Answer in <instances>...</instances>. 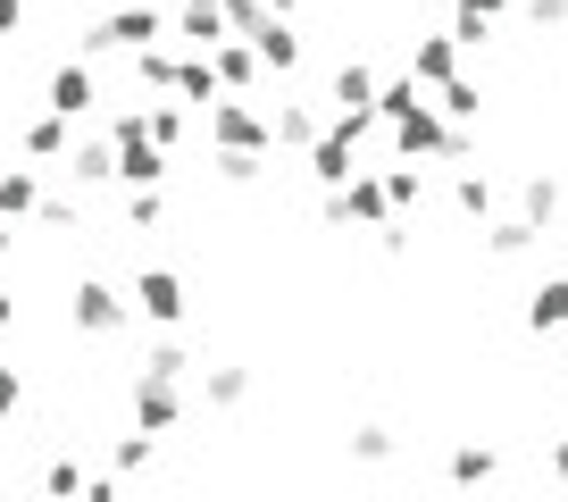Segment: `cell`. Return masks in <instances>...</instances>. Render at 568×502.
Returning a JSON list of instances; mask_svg holds the SVG:
<instances>
[{
	"instance_id": "cell-15",
	"label": "cell",
	"mask_w": 568,
	"mask_h": 502,
	"mask_svg": "<svg viewBox=\"0 0 568 502\" xmlns=\"http://www.w3.org/2000/svg\"><path fill=\"white\" fill-rule=\"evenodd\" d=\"M535 234H544L535 218H485V251H494V260H527Z\"/></svg>"
},
{
	"instance_id": "cell-42",
	"label": "cell",
	"mask_w": 568,
	"mask_h": 502,
	"mask_svg": "<svg viewBox=\"0 0 568 502\" xmlns=\"http://www.w3.org/2000/svg\"><path fill=\"white\" fill-rule=\"evenodd\" d=\"M0 260H9V218H0Z\"/></svg>"
},
{
	"instance_id": "cell-22",
	"label": "cell",
	"mask_w": 568,
	"mask_h": 502,
	"mask_svg": "<svg viewBox=\"0 0 568 502\" xmlns=\"http://www.w3.org/2000/svg\"><path fill=\"white\" fill-rule=\"evenodd\" d=\"M34 201H42L34 168H9V177H0V218H9V227H18V218H34Z\"/></svg>"
},
{
	"instance_id": "cell-32",
	"label": "cell",
	"mask_w": 568,
	"mask_h": 502,
	"mask_svg": "<svg viewBox=\"0 0 568 502\" xmlns=\"http://www.w3.org/2000/svg\"><path fill=\"white\" fill-rule=\"evenodd\" d=\"M184 369H193L184 343H151V352H142V376H176V385H184Z\"/></svg>"
},
{
	"instance_id": "cell-21",
	"label": "cell",
	"mask_w": 568,
	"mask_h": 502,
	"mask_svg": "<svg viewBox=\"0 0 568 502\" xmlns=\"http://www.w3.org/2000/svg\"><path fill=\"white\" fill-rule=\"evenodd\" d=\"M176 92H184V101H201V109L217 101V76H210V51H176Z\"/></svg>"
},
{
	"instance_id": "cell-33",
	"label": "cell",
	"mask_w": 568,
	"mask_h": 502,
	"mask_svg": "<svg viewBox=\"0 0 568 502\" xmlns=\"http://www.w3.org/2000/svg\"><path fill=\"white\" fill-rule=\"evenodd\" d=\"M326 126H335L343 143H368V134H376V126H385V118H376V109H335V118H326Z\"/></svg>"
},
{
	"instance_id": "cell-38",
	"label": "cell",
	"mask_w": 568,
	"mask_h": 502,
	"mask_svg": "<svg viewBox=\"0 0 568 502\" xmlns=\"http://www.w3.org/2000/svg\"><path fill=\"white\" fill-rule=\"evenodd\" d=\"M26 26V0H0V34H18Z\"/></svg>"
},
{
	"instance_id": "cell-36",
	"label": "cell",
	"mask_w": 568,
	"mask_h": 502,
	"mask_svg": "<svg viewBox=\"0 0 568 502\" xmlns=\"http://www.w3.org/2000/svg\"><path fill=\"white\" fill-rule=\"evenodd\" d=\"M34 218H42V227H59V234H68V227H75V201H59V193H42V201H34Z\"/></svg>"
},
{
	"instance_id": "cell-23",
	"label": "cell",
	"mask_w": 568,
	"mask_h": 502,
	"mask_svg": "<svg viewBox=\"0 0 568 502\" xmlns=\"http://www.w3.org/2000/svg\"><path fill=\"white\" fill-rule=\"evenodd\" d=\"M343 452H352V461H393V452H402V435H393V428H376V419H368V428H352V435H343Z\"/></svg>"
},
{
	"instance_id": "cell-43",
	"label": "cell",
	"mask_w": 568,
	"mask_h": 502,
	"mask_svg": "<svg viewBox=\"0 0 568 502\" xmlns=\"http://www.w3.org/2000/svg\"><path fill=\"white\" fill-rule=\"evenodd\" d=\"M426 9H452V0H426Z\"/></svg>"
},
{
	"instance_id": "cell-11",
	"label": "cell",
	"mask_w": 568,
	"mask_h": 502,
	"mask_svg": "<svg viewBox=\"0 0 568 502\" xmlns=\"http://www.w3.org/2000/svg\"><path fill=\"white\" fill-rule=\"evenodd\" d=\"M302 160H310V177H318L326 193H335V184H343V177H352V168H359V143H343L335 126H318V143H310Z\"/></svg>"
},
{
	"instance_id": "cell-30",
	"label": "cell",
	"mask_w": 568,
	"mask_h": 502,
	"mask_svg": "<svg viewBox=\"0 0 568 502\" xmlns=\"http://www.w3.org/2000/svg\"><path fill=\"white\" fill-rule=\"evenodd\" d=\"M151 452H160V444H151V435H118V452H109V461H118V478H142V469H151Z\"/></svg>"
},
{
	"instance_id": "cell-17",
	"label": "cell",
	"mask_w": 568,
	"mask_h": 502,
	"mask_svg": "<svg viewBox=\"0 0 568 502\" xmlns=\"http://www.w3.org/2000/svg\"><path fill=\"white\" fill-rule=\"evenodd\" d=\"M376 184H385V201H393V218H418V201H426V177L418 168H376Z\"/></svg>"
},
{
	"instance_id": "cell-18",
	"label": "cell",
	"mask_w": 568,
	"mask_h": 502,
	"mask_svg": "<svg viewBox=\"0 0 568 502\" xmlns=\"http://www.w3.org/2000/svg\"><path fill=\"white\" fill-rule=\"evenodd\" d=\"M68 134H75V126H68V118H59V109H42V118H34V126H26L18 143H26V160H59V151H68Z\"/></svg>"
},
{
	"instance_id": "cell-5",
	"label": "cell",
	"mask_w": 568,
	"mask_h": 502,
	"mask_svg": "<svg viewBox=\"0 0 568 502\" xmlns=\"http://www.w3.org/2000/svg\"><path fill=\"white\" fill-rule=\"evenodd\" d=\"M176 419H184L176 376H142V369H134V428H142V435H176Z\"/></svg>"
},
{
	"instance_id": "cell-41",
	"label": "cell",
	"mask_w": 568,
	"mask_h": 502,
	"mask_svg": "<svg viewBox=\"0 0 568 502\" xmlns=\"http://www.w3.org/2000/svg\"><path fill=\"white\" fill-rule=\"evenodd\" d=\"M267 9H276V18H293V9H302V0H267Z\"/></svg>"
},
{
	"instance_id": "cell-3",
	"label": "cell",
	"mask_w": 568,
	"mask_h": 502,
	"mask_svg": "<svg viewBox=\"0 0 568 502\" xmlns=\"http://www.w3.org/2000/svg\"><path fill=\"white\" fill-rule=\"evenodd\" d=\"M75 335H125V327H134V302H125V293L118 285H109V277H84V285H75Z\"/></svg>"
},
{
	"instance_id": "cell-24",
	"label": "cell",
	"mask_w": 568,
	"mask_h": 502,
	"mask_svg": "<svg viewBox=\"0 0 568 502\" xmlns=\"http://www.w3.org/2000/svg\"><path fill=\"white\" fill-rule=\"evenodd\" d=\"M477 101H485V92L468 84V76H444V84H435V109H444L452 126H468V118H477Z\"/></svg>"
},
{
	"instance_id": "cell-34",
	"label": "cell",
	"mask_w": 568,
	"mask_h": 502,
	"mask_svg": "<svg viewBox=\"0 0 568 502\" xmlns=\"http://www.w3.org/2000/svg\"><path fill=\"white\" fill-rule=\"evenodd\" d=\"M527 26H535V34H551V26H568V0H527Z\"/></svg>"
},
{
	"instance_id": "cell-28",
	"label": "cell",
	"mask_w": 568,
	"mask_h": 502,
	"mask_svg": "<svg viewBox=\"0 0 568 502\" xmlns=\"http://www.w3.org/2000/svg\"><path fill=\"white\" fill-rule=\"evenodd\" d=\"M142 134H151V143H160V151H176V143H184V109H176V101L142 109Z\"/></svg>"
},
{
	"instance_id": "cell-31",
	"label": "cell",
	"mask_w": 568,
	"mask_h": 502,
	"mask_svg": "<svg viewBox=\"0 0 568 502\" xmlns=\"http://www.w3.org/2000/svg\"><path fill=\"white\" fill-rule=\"evenodd\" d=\"M452 42H460V51H485V42H494V18H477V9H452Z\"/></svg>"
},
{
	"instance_id": "cell-40",
	"label": "cell",
	"mask_w": 568,
	"mask_h": 502,
	"mask_svg": "<svg viewBox=\"0 0 568 502\" xmlns=\"http://www.w3.org/2000/svg\"><path fill=\"white\" fill-rule=\"evenodd\" d=\"M9 319H18V302H9V293H0V335H9Z\"/></svg>"
},
{
	"instance_id": "cell-9",
	"label": "cell",
	"mask_w": 568,
	"mask_h": 502,
	"mask_svg": "<svg viewBox=\"0 0 568 502\" xmlns=\"http://www.w3.org/2000/svg\"><path fill=\"white\" fill-rule=\"evenodd\" d=\"M59 168H68L75 184H118V151H109V134H68Z\"/></svg>"
},
{
	"instance_id": "cell-26",
	"label": "cell",
	"mask_w": 568,
	"mask_h": 502,
	"mask_svg": "<svg viewBox=\"0 0 568 502\" xmlns=\"http://www.w3.org/2000/svg\"><path fill=\"white\" fill-rule=\"evenodd\" d=\"M494 478H501V461H494L485 444H460V452H452V485H494Z\"/></svg>"
},
{
	"instance_id": "cell-35",
	"label": "cell",
	"mask_w": 568,
	"mask_h": 502,
	"mask_svg": "<svg viewBox=\"0 0 568 502\" xmlns=\"http://www.w3.org/2000/svg\"><path fill=\"white\" fill-rule=\"evenodd\" d=\"M42 485H51V494H84V469H75V461H51V469H42Z\"/></svg>"
},
{
	"instance_id": "cell-39",
	"label": "cell",
	"mask_w": 568,
	"mask_h": 502,
	"mask_svg": "<svg viewBox=\"0 0 568 502\" xmlns=\"http://www.w3.org/2000/svg\"><path fill=\"white\" fill-rule=\"evenodd\" d=\"M551 478H568V435H560V444H551Z\"/></svg>"
},
{
	"instance_id": "cell-12",
	"label": "cell",
	"mask_w": 568,
	"mask_h": 502,
	"mask_svg": "<svg viewBox=\"0 0 568 502\" xmlns=\"http://www.w3.org/2000/svg\"><path fill=\"white\" fill-rule=\"evenodd\" d=\"M318 109H310V101H276V109H267V134H276V151H310V143H318Z\"/></svg>"
},
{
	"instance_id": "cell-19",
	"label": "cell",
	"mask_w": 568,
	"mask_h": 502,
	"mask_svg": "<svg viewBox=\"0 0 568 502\" xmlns=\"http://www.w3.org/2000/svg\"><path fill=\"white\" fill-rule=\"evenodd\" d=\"M134 84L142 92H176V51H168V42H142L134 51Z\"/></svg>"
},
{
	"instance_id": "cell-27",
	"label": "cell",
	"mask_w": 568,
	"mask_h": 502,
	"mask_svg": "<svg viewBox=\"0 0 568 502\" xmlns=\"http://www.w3.org/2000/svg\"><path fill=\"white\" fill-rule=\"evenodd\" d=\"M251 402V369H210V411H243Z\"/></svg>"
},
{
	"instance_id": "cell-37",
	"label": "cell",
	"mask_w": 568,
	"mask_h": 502,
	"mask_svg": "<svg viewBox=\"0 0 568 502\" xmlns=\"http://www.w3.org/2000/svg\"><path fill=\"white\" fill-rule=\"evenodd\" d=\"M18 402H26V385H18V369H9V360H0V419L18 411Z\"/></svg>"
},
{
	"instance_id": "cell-7",
	"label": "cell",
	"mask_w": 568,
	"mask_h": 502,
	"mask_svg": "<svg viewBox=\"0 0 568 502\" xmlns=\"http://www.w3.org/2000/svg\"><path fill=\"white\" fill-rule=\"evenodd\" d=\"M101 101V84H92V59H68V68H51V92H42V109H59V118H84V109Z\"/></svg>"
},
{
	"instance_id": "cell-14",
	"label": "cell",
	"mask_w": 568,
	"mask_h": 502,
	"mask_svg": "<svg viewBox=\"0 0 568 502\" xmlns=\"http://www.w3.org/2000/svg\"><path fill=\"white\" fill-rule=\"evenodd\" d=\"M527 327L535 335H560L568 327V277H544V285L527 293Z\"/></svg>"
},
{
	"instance_id": "cell-1",
	"label": "cell",
	"mask_w": 568,
	"mask_h": 502,
	"mask_svg": "<svg viewBox=\"0 0 568 502\" xmlns=\"http://www.w3.org/2000/svg\"><path fill=\"white\" fill-rule=\"evenodd\" d=\"M168 18L151 9V0H134V9H109V18H92L84 34H75V59H109V51H142V42H160Z\"/></svg>"
},
{
	"instance_id": "cell-16",
	"label": "cell",
	"mask_w": 568,
	"mask_h": 502,
	"mask_svg": "<svg viewBox=\"0 0 568 502\" xmlns=\"http://www.w3.org/2000/svg\"><path fill=\"white\" fill-rule=\"evenodd\" d=\"M326 101H335V109H368L376 101V68H368V59H343L335 84H326Z\"/></svg>"
},
{
	"instance_id": "cell-4",
	"label": "cell",
	"mask_w": 568,
	"mask_h": 502,
	"mask_svg": "<svg viewBox=\"0 0 568 502\" xmlns=\"http://www.w3.org/2000/svg\"><path fill=\"white\" fill-rule=\"evenodd\" d=\"M125 302H134L151 327H184V310H193V302H184V277H176V269H142Z\"/></svg>"
},
{
	"instance_id": "cell-13",
	"label": "cell",
	"mask_w": 568,
	"mask_h": 502,
	"mask_svg": "<svg viewBox=\"0 0 568 502\" xmlns=\"http://www.w3.org/2000/svg\"><path fill=\"white\" fill-rule=\"evenodd\" d=\"M168 34H176L184 51H210V42H226V18H217V0H184L176 18H168Z\"/></svg>"
},
{
	"instance_id": "cell-29",
	"label": "cell",
	"mask_w": 568,
	"mask_h": 502,
	"mask_svg": "<svg viewBox=\"0 0 568 502\" xmlns=\"http://www.w3.org/2000/svg\"><path fill=\"white\" fill-rule=\"evenodd\" d=\"M217 177H226V184H260L267 177V151H217Z\"/></svg>"
},
{
	"instance_id": "cell-6",
	"label": "cell",
	"mask_w": 568,
	"mask_h": 502,
	"mask_svg": "<svg viewBox=\"0 0 568 502\" xmlns=\"http://www.w3.org/2000/svg\"><path fill=\"white\" fill-rule=\"evenodd\" d=\"M243 42L260 51V68H267V76H293V68H302V34H293V18H276V9H267V18L251 26Z\"/></svg>"
},
{
	"instance_id": "cell-2",
	"label": "cell",
	"mask_w": 568,
	"mask_h": 502,
	"mask_svg": "<svg viewBox=\"0 0 568 502\" xmlns=\"http://www.w3.org/2000/svg\"><path fill=\"white\" fill-rule=\"evenodd\" d=\"M210 143H217V151H276L267 109H251L243 92H217V101H210Z\"/></svg>"
},
{
	"instance_id": "cell-20",
	"label": "cell",
	"mask_w": 568,
	"mask_h": 502,
	"mask_svg": "<svg viewBox=\"0 0 568 502\" xmlns=\"http://www.w3.org/2000/svg\"><path fill=\"white\" fill-rule=\"evenodd\" d=\"M518 218H535V227H551V218H560V177H544V168H535V177L518 184Z\"/></svg>"
},
{
	"instance_id": "cell-8",
	"label": "cell",
	"mask_w": 568,
	"mask_h": 502,
	"mask_svg": "<svg viewBox=\"0 0 568 502\" xmlns=\"http://www.w3.org/2000/svg\"><path fill=\"white\" fill-rule=\"evenodd\" d=\"M460 42H452V26H435V34H418V42H409V76H418V84L426 92H435V84H444V76H460Z\"/></svg>"
},
{
	"instance_id": "cell-10",
	"label": "cell",
	"mask_w": 568,
	"mask_h": 502,
	"mask_svg": "<svg viewBox=\"0 0 568 502\" xmlns=\"http://www.w3.org/2000/svg\"><path fill=\"white\" fill-rule=\"evenodd\" d=\"M210 76H217V92H251L267 68H260V51H251L243 34H226V42H210Z\"/></svg>"
},
{
	"instance_id": "cell-25",
	"label": "cell",
	"mask_w": 568,
	"mask_h": 502,
	"mask_svg": "<svg viewBox=\"0 0 568 502\" xmlns=\"http://www.w3.org/2000/svg\"><path fill=\"white\" fill-rule=\"evenodd\" d=\"M452 201H460V218H477V227L494 218V184H485L477 168H460V177H452Z\"/></svg>"
}]
</instances>
